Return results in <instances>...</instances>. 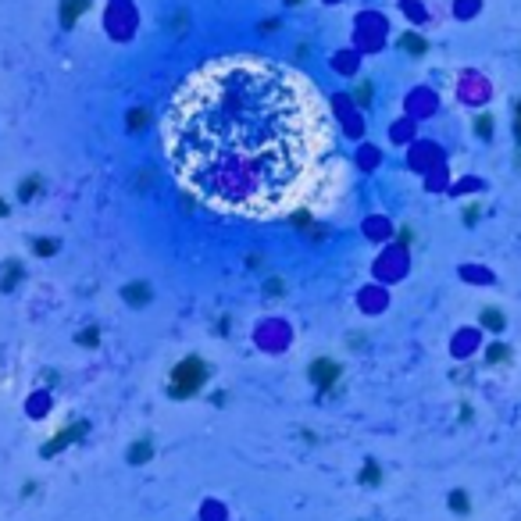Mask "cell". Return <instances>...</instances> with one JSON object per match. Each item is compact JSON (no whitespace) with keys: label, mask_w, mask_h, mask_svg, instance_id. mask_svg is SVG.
<instances>
[{"label":"cell","mask_w":521,"mask_h":521,"mask_svg":"<svg viewBox=\"0 0 521 521\" xmlns=\"http://www.w3.org/2000/svg\"><path fill=\"white\" fill-rule=\"evenodd\" d=\"M164 150L204 204L282 215L318 186L332 153V122L307 75L232 54L186 75L171 93Z\"/></svg>","instance_id":"1"},{"label":"cell","mask_w":521,"mask_h":521,"mask_svg":"<svg viewBox=\"0 0 521 521\" xmlns=\"http://www.w3.org/2000/svg\"><path fill=\"white\" fill-rule=\"evenodd\" d=\"M204 378H207V364L197 361V357H186V361L175 368V375H171V396H189V393H197V389L204 385Z\"/></svg>","instance_id":"2"},{"label":"cell","mask_w":521,"mask_h":521,"mask_svg":"<svg viewBox=\"0 0 521 521\" xmlns=\"http://www.w3.org/2000/svg\"><path fill=\"white\" fill-rule=\"evenodd\" d=\"M82 429H86V425H72L68 432H61V436H54V439L47 443V453H54V450H57V447H65V443H72V439H79V436H82Z\"/></svg>","instance_id":"3"},{"label":"cell","mask_w":521,"mask_h":521,"mask_svg":"<svg viewBox=\"0 0 521 521\" xmlns=\"http://www.w3.org/2000/svg\"><path fill=\"white\" fill-rule=\"evenodd\" d=\"M332 378H336V364H332V361H318V364H314V382L329 385Z\"/></svg>","instance_id":"4"},{"label":"cell","mask_w":521,"mask_h":521,"mask_svg":"<svg viewBox=\"0 0 521 521\" xmlns=\"http://www.w3.org/2000/svg\"><path fill=\"white\" fill-rule=\"evenodd\" d=\"M125 297L132 300V303H143V300H147L150 293H147V286H143V282H136V286H132V290H129V293H125Z\"/></svg>","instance_id":"5"},{"label":"cell","mask_w":521,"mask_h":521,"mask_svg":"<svg viewBox=\"0 0 521 521\" xmlns=\"http://www.w3.org/2000/svg\"><path fill=\"white\" fill-rule=\"evenodd\" d=\"M400 47H407V50H414V54H421V50H425V43H421L418 36H403V40H400Z\"/></svg>","instance_id":"6"},{"label":"cell","mask_w":521,"mask_h":521,"mask_svg":"<svg viewBox=\"0 0 521 521\" xmlns=\"http://www.w3.org/2000/svg\"><path fill=\"white\" fill-rule=\"evenodd\" d=\"M147 457H150V443H136V447H132V460H136V464L147 460Z\"/></svg>","instance_id":"7"},{"label":"cell","mask_w":521,"mask_h":521,"mask_svg":"<svg viewBox=\"0 0 521 521\" xmlns=\"http://www.w3.org/2000/svg\"><path fill=\"white\" fill-rule=\"evenodd\" d=\"M450 507H453V511H468V496L453 493V496H450Z\"/></svg>","instance_id":"8"},{"label":"cell","mask_w":521,"mask_h":521,"mask_svg":"<svg viewBox=\"0 0 521 521\" xmlns=\"http://www.w3.org/2000/svg\"><path fill=\"white\" fill-rule=\"evenodd\" d=\"M82 7H86V0H72V4L65 7V18H75V14H79Z\"/></svg>","instance_id":"9"},{"label":"cell","mask_w":521,"mask_h":521,"mask_svg":"<svg viewBox=\"0 0 521 521\" xmlns=\"http://www.w3.org/2000/svg\"><path fill=\"white\" fill-rule=\"evenodd\" d=\"M361 478H364V482H378V478H382V475H378V468H375V464H368V468H364V475H361Z\"/></svg>","instance_id":"10"},{"label":"cell","mask_w":521,"mask_h":521,"mask_svg":"<svg viewBox=\"0 0 521 521\" xmlns=\"http://www.w3.org/2000/svg\"><path fill=\"white\" fill-rule=\"evenodd\" d=\"M478 132L489 136V132H493V122H489V118H478Z\"/></svg>","instance_id":"11"},{"label":"cell","mask_w":521,"mask_h":521,"mask_svg":"<svg viewBox=\"0 0 521 521\" xmlns=\"http://www.w3.org/2000/svg\"><path fill=\"white\" fill-rule=\"evenodd\" d=\"M514 129H518V140H521V104H518V118H514Z\"/></svg>","instance_id":"12"}]
</instances>
